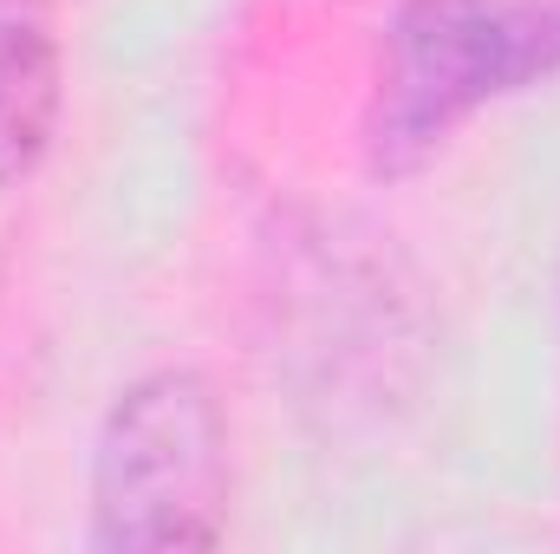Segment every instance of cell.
<instances>
[{"mask_svg": "<svg viewBox=\"0 0 560 554\" xmlns=\"http://www.w3.org/2000/svg\"><path fill=\"white\" fill-rule=\"evenodd\" d=\"M541 72H560V0H411L372 125L378 163L411 170L482 99L515 92Z\"/></svg>", "mask_w": 560, "mask_h": 554, "instance_id": "obj_1", "label": "cell"}, {"mask_svg": "<svg viewBox=\"0 0 560 554\" xmlns=\"http://www.w3.org/2000/svg\"><path fill=\"white\" fill-rule=\"evenodd\" d=\"M222 509V424L196 379L138 385L98 450V549H209Z\"/></svg>", "mask_w": 560, "mask_h": 554, "instance_id": "obj_2", "label": "cell"}, {"mask_svg": "<svg viewBox=\"0 0 560 554\" xmlns=\"http://www.w3.org/2000/svg\"><path fill=\"white\" fill-rule=\"evenodd\" d=\"M52 125V53L39 33L0 20V176L26 170Z\"/></svg>", "mask_w": 560, "mask_h": 554, "instance_id": "obj_3", "label": "cell"}]
</instances>
